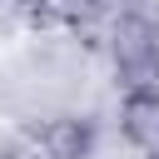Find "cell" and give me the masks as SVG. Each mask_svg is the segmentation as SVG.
<instances>
[{"label":"cell","mask_w":159,"mask_h":159,"mask_svg":"<svg viewBox=\"0 0 159 159\" xmlns=\"http://www.w3.org/2000/svg\"><path fill=\"white\" fill-rule=\"evenodd\" d=\"M109 60H114V70L124 75L129 89H154L149 80L159 75V25L139 10L119 15L114 30H109Z\"/></svg>","instance_id":"cell-1"},{"label":"cell","mask_w":159,"mask_h":159,"mask_svg":"<svg viewBox=\"0 0 159 159\" xmlns=\"http://www.w3.org/2000/svg\"><path fill=\"white\" fill-rule=\"evenodd\" d=\"M40 154L45 159H89L94 154V124L84 114H55V119H45Z\"/></svg>","instance_id":"cell-2"},{"label":"cell","mask_w":159,"mask_h":159,"mask_svg":"<svg viewBox=\"0 0 159 159\" xmlns=\"http://www.w3.org/2000/svg\"><path fill=\"white\" fill-rule=\"evenodd\" d=\"M119 129L134 149L159 159V89H129L119 104Z\"/></svg>","instance_id":"cell-3"}]
</instances>
